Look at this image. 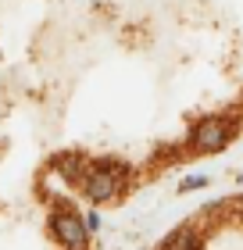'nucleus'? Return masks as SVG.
<instances>
[{"label":"nucleus","instance_id":"nucleus-1","mask_svg":"<svg viewBox=\"0 0 243 250\" xmlns=\"http://www.w3.org/2000/svg\"><path fill=\"white\" fill-rule=\"evenodd\" d=\"M125 179H129V168L118 165V161H93L86 168V175L79 179V189H83L86 200L93 204H108L122 193Z\"/></svg>","mask_w":243,"mask_h":250},{"label":"nucleus","instance_id":"nucleus-2","mask_svg":"<svg viewBox=\"0 0 243 250\" xmlns=\"http://www.w3.org/2000/svg\"><path fill=\"white\" fill-rule=\"evenodd\" d=\"M233 132H236V122L229 115L200 118L193 125V132H190V150H197V154H218V150H225V146H229Z\"/></svg>","mask_w":243,"mask_h":250},{"label":"nucleus","instance_id":"nucleus-3","mask_svg":"<svg viewBox=\"0 0 243 250\" xmlns=\"http://www.w3.org/2000/svg\"><path fill=\"white\" fill-rule=\"evenodd\" d=\"M50 232L68 250H86L89 247V232L83 225V214H75V211H54L50 214Z\"/></svg>","mask_w":243,"mask_h":250},{"label":"nucleus","instance_id":"nucleus-4","mask_svg":"<svg viewBox=\"0 0 243 250\" xmlns=\"http://www.w3.org/2000/svg\"><path fill=\"white\" fill-rule=\"evenodd\" d=\"M165 250H204V236L197 229H190V225H182V229H176L168 236Z\"/></svg>","mask_w":243,"mask_h":250},{"label":"nucleus","instance_id":"nucleus-5","mask_svg":"<svg viewBox=\"0 0 243 250\" xmlns=\"http://www.w3.org/2000/svg\"><path fill=\"white\" fill-rule=\"evenodd\" d=\"M54 168H57V172H61V175L68 179V183H79V179L86 175V168H89V165H86L79 154H61V157L54 161Z\"/></svg>","mask_w":243,"mask_h":250},{"label":"nucleus","instance_id":"nucleus-6","mask_svg":"<svg viewBox=\"0 0 243 250\" xmlns=\"http://www.w3.org/2000/svg\"><path fill=\"white\" fill-rule=\"evenodd\" d=\"M207 183H211L207 175H186V179L179 183V193H193V189H204Z\"/></svg>","mask_w":243,"mask_h":250},{"label":"nucleus","instance_id":"nucleus-7","mask_svg":"<svg viewBox=\"0 0 243 250\" xmlns=\"http://www.w3.org/2000/svg\"><path fill=\"white\" fill-rule=\"evenodd\" d=\"M83 225H86V232H89V236H93V232L100 229V214H97V211H89V214H86V218H83Z\"/></svg>","mask_w":243,"mask_h":250}]
</instances>
